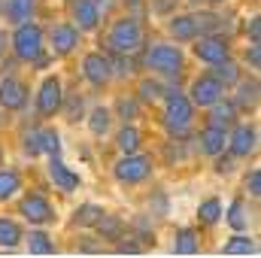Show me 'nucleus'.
Wrapping results in <instances>:
<instances>
[{
  "label": "nucleus",
  "mask_w": 261,
  "mask_h": 258,
  "mask_svg": "<svg viewBox=\"0 0 261 258\" xmlns=\"http://www.w3.org/2000/svg\"><path fill=\"white\" fill-rule=\"evenodd\" d=\"M18 216H24L31 225L43 228V225H52L58 216H55V207L49 203V197L40 192H28L18 200Z\"/></svg>",
  "instance_id": "obj_6"
},
{
  "label": "nucleus",
  "mask_w": 261,
  "mask_h": 258,
  "mask_svg": "<svg viewBox=\"0 0 261 258\" xmlns=\"http://www.w3.org/2000/svg\"><path fill=\"white\" fill-rule=\"evenodd\" d=\"M130 231H134V237L130 240H137L143 249L149 246V243H155V225H152V216H137L134 222H130Z\"/></svg>",
  "instance_id": "obj_26"
},
{
  "label": "nucleus",
  "mask_w": 261,
  "mask_h": 258,
  "mask_svg": "<svg viewBox=\"0 0 261 258\" xmlns=\"http://www.w3.org/2000/svg\"><path fill=\"white\" fill-rule=\"evenodd\" d=\"M222 252H225V255H255V252H258V243H255L249 234L240 231V234H234V237L222 246Z\"/></svg>",
  "instance_id": "obj_27"
},
{
  "label": "nucleus",
  "mask_w": 261,
  "mask_h": 258,
  "mask_svg": "<svg viewBox=\"0 0 261 258\" xmlns=\"http://www.w3.org/2000/svg\"><path fill=\"white\" fill-rule=\"evenodd\" d=\"M103 216V207L100 203H79L76 210H73V225L76 228H94V222Z\"/></svg>",
  "instance_id": "obj_25"
},
{
  "label": "nucleus",
  "mask_w": 261,
  "mask_h": 258,
  "mask_svg": "<svg viewBox=\"0 0 261 258\" xmlns=\"http://www.w3.org/2000/svg\"><path fill=\"white\" fill-rule=\"evenodd\" d=\"M176 3H179V0H149V6H152L155 15H170V12L176 9Z\"/></svg>",
  "instance_id": "obj_42"
},
{
  "label": "nucleus",
  "mask_w": 261,
  "mask_h": 258,
  "mask_svg": "<svg viewBox=\"0 0 261 258\" xmlns=\"http://www.w3.org/2000/svg\"><path fill=\"white\" fill-rule=\"evenodd\" d=\"M6 12H9V0H0V15L6 18Z\"/></svg>",
  "instance_id": "obj_50"
},
{
  "label": "nucleus",
  "mask_w": 261,
  "mask_h": 258,
  "mask_svg": "<svg viewBox=\"0 0 261 258\" xmlns=\"http://www.w3.org/2000/svg\"><path fill=\"white\" fill-rule=\"evenodd\" d=\"M258 149V131L255 125H234L228 131V152L234 158H249Z\"/></svg>",
  "instance_id": "obj_12"
},
{
  "label": "nucleus",
  "mask_w": 261,
  "mask_h": 258,
  "mask_svg": "<svg viewBox=\"0 0 261 258\" xmlns=\"http://www.w3.org/2000/svg\"><path fill=\"white\" fill-rule=\"evenodd\" d=\"M64 107V85L58 76H46L37 91V113L40 119H55Z\"/></svg>",
  "instance_id": "obj_7"
},
{
  "label": "nucleus",
  "mask_w": 261,
  "mask_h": 258,
  "mask_svg": "<svg viewBox=\"0 0 261 258\" xmlns=\"http://www.w3.org/2000/svg\"><path fill=\"white\" fill-rule=\"evenodd\" d=\"M195 6H216V3H225V0H192Z\"/></svg>",
  "instance_id": "obj_49"
},
{
  "label": "nucleus",
  "mask_w": 261,
  "mask_h": 258,
  "mask_svg": "<svg viewBox=\"0 0 261 258\" xmlns=\"http://www.w3.org/2000/svg\"><path fill=\"white\" fill-rule=\"evenodd\" d=\"M21 192V173L15 167H0V203Z\"/></svg>",
  "instance_id": "obj_24"
},
{
  "label": "nucleus",
  "mask_w": 261,
  "mask_h": 258,
  "mask_svg": "<svg viewBox=\"0 0 261 258\" xmlns=\"http://www.w3.org/2000/svg\"><path fill=\"white\" fill-rule=\"evenodd\" d=\"M28 249L34 252V255H52L55 252V240L46 234V231H31V237H28Z\"/></svg>",
  "instance_id": "obj_35"
},
{
  "label": "nucleus",
  "mask_w": 261,
  "mask_h": 258,
  "mask_svg": "<svg viewBox=\"0 0 261 258\" xmlns=\"http://www.w3.org/2000/svg\"><path fill=\"white\" fill-rule=\"evenodd\" d=\"M21 240H24L21 225L9 216H0V249H15Z\"/></svg>",
  "instance_id": "obj_22"
},
{
  "label": "nucleus",
  "mask_w": 261,
  "mask_h": 258,
  "mask_svg": "<svg viewBox=\"0 0 261 258\" xmlns=\"http://www.w3.org/2000/svg\"><path fill=\"white\" fill-rule=\"evenodd\" d=\"M140 107H143V104H140L137 97H125V94H122V97L116 100L113 113H116L122 122H134V119H140Z\"/></svg>",
  "instance_id": "obj_36"
},
{
  "label": "nucleus",
  "mask_w": 261,
  "mask_h": 258,
  "mask_svg": "<svg viewBox=\"0 0 261 258\" xmlns=\"http://www.w3.org/2000/svg\"><path fill=\"white\" fill-rule=\"evenodd\" d=\"M116 252H119V255H140L143 246H140V243H122V240H119V243H116Z\"/></svg>",
  "instance_id": "obj_46"
},
{
  "label": "nucleus",
  "mask_w": 261,
  "mask_h": 258,
  "mask_svg": "<svg viewBox=\"0 0 261 258\" xmlns=\"http://www.w3.org/2000/svg\"><path fill=\"white\" fill-rule=\"evenodd\" d=\"M231 170H234V155H225V152L216 155V173L225 176V173H231Z\"/></svg>",
  "instance_id": "obj_43"
},
{
  "label": "nucleus",
  "mask_w": 261,
  "mask_h": 258,
  "mask_svg": "<svg viewBox=\"0 0 261 258\" xmlns=\"http://www.w3.org/2000/svg\"><path fill=\"white\" fill-rule=\"evenodd\" d=\"M197 249H200L197 231L195 228H179L176 237H173V252H176V255H195Z\"/></svg>",
  "instance_id": "obj_29"
},
{
  "label": "nucleus",
  "mask_w": 261,
  "mask_h": 258,
  "mask_svg": "<svg viewBox=\"0 0 261 258\" xmlns=\"http://www.w3.org/2000/svg\"><path fill=\"white\" fill-rule=\"evenodd\" d=\"M49 46L52 55H70L79 46V28L73 21H58L49 28Z\"/></svg>",
  "instance_id": "obj_14"
},
{
  "label": "nucleus",
  "mask_w": 261,
  "mask_h": 258,
  "mask_svg": "<svg viewBox=\"0 0 261 258\" xmlns=\"http://www.w3.org/2000/svg\"><path fill=\"white\" fill-rule=\"evenodd\" d=\"M24 152H28L31 158H40V155H43V143H40V128L31 131V134H24Z\"/></svg>",
  "instance_id": "obj_40"
},
{
  "label": "nucleus",
  "mask_w": 261,
  "mask_h": 258,
  "mask_svg": "<svg viewBox=\"0 0 261 258\" xmlns=\"http://www.w3.org/2000/svg\"><path fill=\"white\" fill-rule=\"evenodd\" d=\"M94 231H97V237H100V240H107V243H119V240H125L128 225H125V219H122V216L103 213V216L94 222Z\"/></svg>",
  "instance_id": "obj_18"
},
{
  "label": "nucleus",
  "mask_w": 261,
  "mask_h": 258,
  "mask_svg": "<svg viewBox=\"0 0 261 258\" xmlns=\"http://www.w3.org/2000/svg\"><path fill=\"white\" fill-rule=\"evenodd\" d=\"M28 85L18 79V76H0V107L15 113V110H24L28 107Z\"/></svg>",
  "instance_id": "obj_11"
},
{
  "label": "nucleus",
  "mask_w": 261,
  "mask_h": 258,
  "mask_svg": "<svg viewBox=\"0 0 261 258\" xmlns=\"http://www.w3.org/2000/svg\"><path fill=\"white\" fill-rule=\"evenodd\" d=\"M152 158L140 155V152H130V155H122L116 164H113V176L122 183V186H140L152 176Z\"/></svg>",
  "instance_id": "obj_5"
},
{
  "label": "nucleus",
  "mask_w": 261,
  "mask_h": 258,
  "mask_svg": "<svg viewBox=\"0 0 261 258\" xmlns=\"http://www.w3.org/2000/svg\"><path fill=\"white\" fill-rule=\"evenodd\" d=\"M143 67L158 73V76H167V79H176L186 67V55L179 46H170V43H152L146 46L143 52Z\"/></svg>",
  "instance_id": "obj_2"
},
{
  "label": "nucleus",
  "mask_w": 261,
  "mask_h": 258,
  "mask_svg": "<svg viewBox=\"0 0 261 258\" xmlns=\"http://www.w3.org/2000/svg\"><path fill=\"white\" fill-rule=\"evenodd\" d=\"M116 146H119V152H122V155L140 152V146H143V134H140V128H134V125L125 122V128L119 131V137H116Z\"/></svg>",
  "instance_id": "obj_30"
},
{
  "label": "nucleus",
  "mask_w": 261,
  "mask_h": 258,
  "mask_svg": "<svg viewBox=\"0 0 261 258\" xmlns=\"http://www.w3.org/2000/svg\"><path fill=\"white\" fill-rule=\"evenodd\" d=\"M49 179L61 189L64 194L76 192L79 186H82V179H79V173L76 170H70L64 161H61V155H49Z\"/></svg>",
  "instance_id": "obj_15"
},
{
  "label": "nucleus",
  "mask_w": 261,
  "mask_h": 258,
  "mask_svg": "<svg viewBox=\"0 0 261 258\" xmlns=\"http://www.w3.org/2000/svg\"><path fill=\"white\" fill-rule=\"evenodd\" d=\"M237 97L234 107L237 110H255L258 107V79H237Z\"/></svg>",
  "instance_id": "obj_20"
},
{
  "label": "nucleus",
  "mask_w": 261,
  "mask_h": 258,
  "mask_svg": "<svg viewBox=\"0 0 261 258\" xmlns=\"http://www.w3.org/2000/svg\"><path fill=\"white\" fill-rule=\"evenodd\" d=\"M222 219V200L219 197H206L200 207H197V222L200 225H216Z\"/></svg>",
  "instance_id": "obj_34"
},
{
  "label": "nucleus",
  "mask_w": 261,
  "mask_h": 258,
  "mask_svg": "<svg viewBox=\"0 0 261 258\" xmlns=\"http://www.w3.org/2000/svg\"><path fill=\"white\" fill-rule=\"evenodd\" d=\"M143 3H146V0H125V6H128V12L134 15V18L143 12Z\"/></svg>",
  "instance_id": "obj_47"
},
{
  "label": "nucleus",
  "mask_w": 261,
  "mask_h": 258,
  "mask_svg": "<svg viewBox=\"0 0 261 258\" xmlns=\"http://www.w3.org/2000/svg\"><path fill=\"white\" fill-rule=\"evenodd\" d=\"M94 3H97V9H110V3H113V0H94Z\"/></svg>",
  "instance_id": "obj_51"
},
{
  "label": "nucleus",
  "mask_w": 261,
  "mask_h": 258,
  "mask_svg": "<svg viewBox=\"0 0 261 258\" xmlns=\"http://www.w3.org/2000/svg\"><path fill=\"white\" fill-rule=\"evenodd\" d=\"M146 203H149V216H155V219H164V216H170V197L161 192V189H155V192L146 197Z\"/></svg>",
  "instance_id": "obj_37"
},
{
  "label": "nucleus",
  "mask_w": 261,
  "mask_h": 258,
  "mask_svg": "<svg viewBox=\"0 0 261 258\" xmlns=\"http://www.w3.org/2000/svg\"><path fill=\"white\" fill-rule=\"evenodd\" d=\"M210 110V116H206V125L210 128H222V131H231L237 125V107H234V100H216L213 107H206Z\"/></svg>",
  "instance_id": "obj_16"
},
{
  "label": "nucleus",
  "mask_w": 261,
  "mask_h": 258,
  "mask_svg": "<svg viewBox=\"0 0 261 258\" xmlns=\"http://www.w3.org/2000/svg\"><path fill=\"white\" fill-rule=\"evenodd\" d=\"M222 216H225V222L240 234V231H246L249 228V207H246V200H231V207L228 210H222Z\"/></svg>",
  "instance_id": "obj_21"
},
{
  "label": "nucleus",
  "mask_w": 261,
  "mask_h": 258,
  "mask_svg": "<svg viewBox=\"0 0 261 258\" xmlns=\"http://www.w3.org/2000/svg\"><path fill=\"white\" fill-rule=\"evenodd\" d=\"M0 167H3V146H0Z\"/></svg>",
  "instance_id": "obj_52"
},
{
  "label": "nucleus",
  "mask_w": 261,
  "mask_h": 258,
  "mask_svg": "<svg viewBox=\"0 0 261 258\" xmlns=\"http://www.w3.org/2000/svg\"><path fill=\"white\" fill-rule=\"evenodd\" d=\"M246 192H249V197H258L261 194V170L258 167H252L246 173Z\"/></svg>",
  "instance_id": "obj_41"
},
{
  "label": "nucleus",
  "mask_w": 261,
  "mask_h": 258,
  "mask_svg": "<svg viewBox=\"0 0 261 258\" xmlns=\"http://www.w3.org/2000/svg\"><path fill=\"white\" fill-rule=\"evenodd\" d=\"M225 88H231L237 79H240V67H237V61H231V58H225V61H219V64H213V70H210Z\"/></svg>",
  "instance_id": "obj_33"
},
{
  "label": "nucleus",
  "mask_w": 261,
  "mask_h": 258,
  "mask_svg": "<svg viewBox=\"0 0 261 258\" xmlns=\"http://www.w3.org/2000/svg\"><path fill=\"white\" fill-rule=\"evenodd\" d=\"M192 43H195V58L203 61V64H210V67L219 64V61H225V58H231V46H228V40L219 37V34L195 37Z\"/></svg>",
  "instance_id": "obj_9"
},
{
  "label": "nucleus",
  "mask_w": 261,
  "mask_h": 258,
  "mask_svg": "<svg viewBox=\"0 0 261 258\" xmlns=\"http://www.w3.org/2000/svg\"><path fill=\"white\" fill-rule=\"evenodd\" d=\"M40 143H43V155H61V134L52 128H40Z\"/></svg>",
  "instance_id": "obj_38"
},
{
  "label": "nucleus",
  "mask_w": 261,
  "mask_h": 258,
  "mask_svg": "<svg viewBox=\"0 0 261 258\" xmlns=\"http://www.w3.org/2000/svg\"><path fill=\"white\" fill-rule=\"evenodd\" d=\"M82 110H85L82 94H70V97H67V107H61V113L67 116V122H79V119H82Z\"/></svg>",
  "instance_id": "obj_39"
},
{
  "label": "nucleus",
  "mask_w": 261,
  "mask_h": 258,
  "mask_svg": "<svg viewBox=\"0 0 261 258\" xmlns=\"http://www.w3.org/2000/svg\"><path fill=\"white\" fill-rule=\"evenodd\" d=\"M110 128H113V110L110 107H94L91 116H88V131L94 137H107Z\"/></svg>",
  "instance_id": "obj_28"
},
{
  "label": "nucleus",
  "mask_w": 261,
  "mask_h": 258,
  "mask_svg": "<svg viewBox=\"0 0 261 258\" xmlns=\"http://www.w3.org/2000/svg\"><path fill=\"white\" fill-rule=\"evenodd\" d=\"M37 12V0H9V12H6V21L12 24H21V21H31Z\"/></svg>",
  "instance_id": "obj_31"
},
{
  "label": "nucleus",
  "mask_w": 261,
  "mask_h": 258,
  "mask_svg": "<svg viewBox=\"0 0 261 258\" xmlns=\"http://www.w3.org/2000/svg\"><path fill=\"white\" fill-rule=\"evenodd\" d=\"M9 49L15 52L18 61H34L40 52H46V34L37 21H21L15 28V34L9 37Z\"/></svg>",
  "instance_id": "obj_4"
},
{
  "label": "nucleus",
  "mask_w": 261,
  "mask_h": 258,
  "mask_svg": "<svg viewBox=\"0 0 261 258\" xmlns=\"http://www.w3.org/2000/svg\"><path fill=\"white\" fill-rule=\"evenodd\" d=\"M195 18V28L200 37H206V34H219L222 28H225V15H219V12H213V9H200L192 15Z\"/></svg>",
  "instance_id": "obj_23"
},
{
  "label": "nucleus",
  "mask_w": 261,
  "mask_h": 258,
  "mask_svg": "<svg viewBox=\"0 0 261 258\" xmlns=\"http://www.w3.org/2000/svg\"><path fill=\"white\" fill-rule=\"evenodd\" d=\"M82 76L85 82H91L94 88H103L110 79H113V58L103 55V52H88L82 58Z\"/></svg>",
  "instance_id": "obj_10"
},
{
  "label": "nucleus",
  "mask_w": 261,
  "mask_h": 258,
  "mask_svg": "<svg viewBox=\"0 0 261 258\" xmlns=\"http://www.w3.org/2000/svg\"><path fill=\"white\" fill-rule=\"evenodd\" d=\"M246 64L252 67V70H258V67H261V49H258V43H249V49H246Z\"/></svg>",
  "instance_id": "obj_45"
},
{
  "label": "nucleus",
  "mask_w": 261,
  "mask_h": 258,
  "mask_svg": "<svg viewBox=\"0 0 261 258\" xmlns=\"http://www.w3.org/2000/svg\"><path fill=\"white\" fill-rule=\"evenodd\" d=\"M197 149H200V155H210V158H216V155H222L225 149H228V131L222 128H206L197 134Z\"/></svg>",
  "instance_id": "obj_17"
},
{
  "label": "nucleus",
  "mask_w": 261,
  "mask_h": 258,
  "mask_svg": "<svg viewBox=\"0 0 261 258\" xmlns=\"http://www.w3.org/2000/svg\"><path fill=\"white\" fill-rule=\"evenodd\" d=\"M161 94H167V88H164L158 79H140L134 97H137L140 104H155V100H161Z\"/></svg>",
  "instance_id": "obj_32"
},
{
  "label": "nucleus",
  "mask_w": 261,
  "mask_h": 258,
  "mask_svg": "<svg viewBox=\"0 0 261 258\" xmlns=\"http://www.w3.org/2000/svg\"><path fill=\"white\" fill-rule=\"evenodd\" d=\"M246 37H249V43H258L261 40V18L258 15H252V18L246 21Z\"/></svg>",
  "instance_id": "obj_44"
},
{
  "label": "nucleus",
  "mask_w": 261,
  "mask_h": 258,
  "mask_svg": "<svg viewBox=\"0 0 261 258\" xmlns=\"http://www.w3.org/2000/svg\"><path fill=\"white\" fill-rule=\"evenodd\" d=\"M167 31L176 43H192L197 37V28H195V18L189 12H170L167 18Z\"/></svg>",
  "instance_id": "obj_19"
},
{
  "label": "nucleus",
  "mask_w": 261,
  "mask_h": 258,
  "mask_svg": "<svg viewBox=\"0 0 261 258\" xmlns=\"http://www.w3.org/2000/svg\"><path fill=\"white\" fill-rule=\"evenodd\" d=\"M143 43H146V31H143L140 18L122 15V18L113 21L110 37H107V46H110L113 55H134V52L143 49Z\"/></svg>",
  "instance_id": "obj_1"
},
{
  "label": "nucleus",
  "mask_w": 261,
  "mask_h": 258,
  "mask_svg": "<svg viewBox=\"0 0 261 258\" xmlns=\"http://www.w3.org/2000/svg\"><path fill=\"white\" fill-rule=\"evenodd\" d=\"M195 125V107L189 100V94H182L179 88L176 91H167L164 97V128L170 131V137H186Z\"/></svg>",
  "instance_id": "obj_3"
},
{
  "label": "nucleus",
  "mask_w": 261,
  "mask_h": 258,
  "mask_svg": "<svg viewBox=\"0 0 261 258\" xmlns=\"http://www.w3.org/2000/svg\"><path fill=\"white\" fill-rule=\"evenodd\" d=\"M222 97H225V85H222L213 73L197 76L195 82H192V88H189V100H192V107H200V110L213 107V104L222 100Z\"/></svg>",
  "instance_id": "obj_8"
},
{
  "label": "nucleus",
  "mask_w": 261,
  "mask_h": 258,
  "mask_svg": "<svg viewBox=\"0 0 261 258\" xmlns=\"http://www.w3.org/2000/svg\"><path fill=\"white\" fill-rule=\"evenodd\" d=\"M67 9H70V21L79 28V34H88L100 24V9L94 0H67Z\"/></svg>",
  "instance_id": "obj_13"
},
{
  "label": "nucleus",
  "mask_w": 261,
  "mask_h": 258,
  "mask_svg": "<svg viewBox=\"0 0 261 258\" xmlns=\"http://www.w3.org/2000/svg\"><path fill=\"white\" fill-rule=\"evenodd\" d=\"M6 49H9V34H6V31H0V58L6 55Z\"/></svg>",
  "instance_id": "obj_48"
}]
</instances>
